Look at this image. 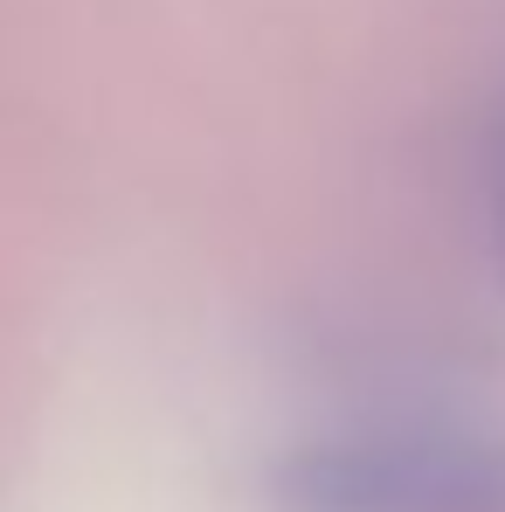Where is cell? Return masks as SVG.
I'll return each instance as SVG.
<instances>
[{
    "mask_svg": "<svg viewBox=\"0 0 505 512\" xmlns=\"http://www.w3.org/2000/svg\"><path fill=\"white\" fill-rule=\"evenodd\" d=\"M277 512H505V429L381 416L305 436L270 471Z\"/></svg>",
    "mask_w": 505,
    "mask_h": 512,
    "instance_id": "1",
    "label": "cell"
},
{
    "mask_svg": "<svg viewBox=\"0 0 505 512\" xmlns=\"http://www.w3.org/2000/svg\"><path fill=\"white\" fill-rule=\"evenodd\" d=\"M471 222H478L485 263L505 284V84L492 90V104L478 118V139H471Z\"/></svg>",
    "mask_w": 505,
    "mask_h": 512,
    "instance_id": "2",
    "label": "cell"
}]
</instances>
